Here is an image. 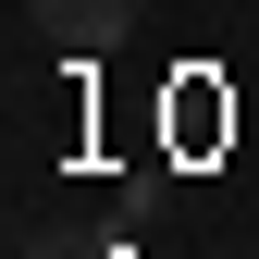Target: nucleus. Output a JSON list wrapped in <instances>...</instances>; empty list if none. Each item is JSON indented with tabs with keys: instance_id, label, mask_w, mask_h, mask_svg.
I'll use <instances>...</instances> for the list:
<instances>
[{
	"instance_id": "nucleus-1",
	"label": "nucleus",
	"mask_w": 259,
	"mask_h": 259,
	"mask_svg": "<svg viewBox=\"0 0 259 259\" xmlns=\"http://www.w3.org/2000/svg\"><path fill=\"white\" fill-rule=\"evenodd\" d=\"M136 13H148V0H25V25H37L50 50H123Z\"/></svg>"
},
{
	"instance_id": "nucleus-2",
	"label": "nucleus",
	"mask_w": 259,
	"mask_h": 259,
	"mask_svg": "<svg viewBox=\"0 0 259 259\" xmlns=\"http://www.w3.org/2000/svg\"><path fill=\"white\" fill-rule=\"evenodd\" d=\"M25 259H87L74 235H50V222H37V235H25Z\"/></svg>"
}]
</instances>
